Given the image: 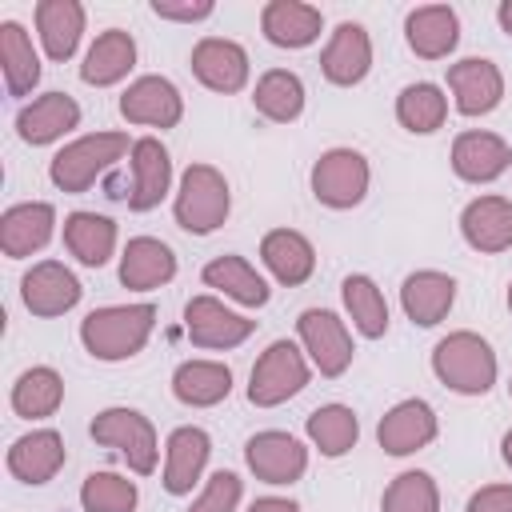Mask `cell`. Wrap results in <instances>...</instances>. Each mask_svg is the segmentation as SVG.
Segmentation results:
<instances>
[{
  "instance_id": "1",
  "label": "cell",
  "mask_w": 512,
  "mask_h": 512,
  "mask_svg": "<svg viewBox=\"0 0 512 512\" xmlns=\"http://www.w3.org/2000/svg\"><path fill=\"white\" fill-rule=\"evenodd\" d=\"M156 332V304L136 300V304H104L92 308L80 320V344L92 360L100 364H120L144 352V344Z\"/></svg>"
},
{
  "instance_id": "2",
  "label": "cell",
  "mask_w": 512,
  "mask_h": 512,
  "mask_svg": "<svg viewBox=\"0 0 512 512\" xmlns=\"http://www.w3.org/2000/svg\"><path fill=\"white\" fill-rule=\"evenodd\" d=\"M428 364H432V376L456 396H488L492 384L500 380L496 348L472 328H456V332L440 336L432 344Z\"/></svg>"
},
{
  "instance_id": "3",
  "label": "cell",
  "mask_w": 512,
  "mask_h": 512,
  "mask_svg": "<svg viewBox=\"0 0 512 512\" xmlns=\"http://www.w3.org/2000/svg\"><path fill=\"white\" fill-rule=\"evenodd\" d=\"M128 152H132L128 132H116V128L84 132V136L68 140V144L48 160V180H52L56 192L80 196V192H88L108 168H116Z\"/></svg>"
},
{
  "instance_id": "4",
  "label": "cell",
  "mask_w": 512,
  "mask_h": 512,
  "mask_svg": "<svg viewBox=\"0 0 512 512\" xmlns=\"http://www.w3.org/2000/svg\"><path fill=\"white\" fill-rule=\"evenodd\" d=\"M232 212V188L228 176L216 164H188L172 192V216L188 236H212Z\"/></svg>"
},
{
  "instance_id": "5",
  "label": "cell",
  "mask_w": 512,
  "mask_h": 512,
  "mask_svg": "<svg viewBox=\"0 0 512 512\" xmlns=\"http://www.w3.org/2000/svg\"><path fill=\"white\" fill-rule=\"evenodd\" d=\"M88 436L100 444V448H112L136 476H152L156 472V460H160V436H156V424L140 412V408H124V404H112V408H100L88 424Z\"/></svg>"
},
{
  "instance_id": "6",
  "label": "cell",
  "mask_w": 512,
  "mask_h": 512,
  "mask_svg": "<svg viewBox=\"0 0 512 512\" xmlns=\"http://www.w3.org/2000/svg\"><path fill=\"white\" fill-rule=\"evenodd\" d=\"M308 380H312V364H308L304 348L296 340H272L248 372V404L280 408L292 396H300L308 388Z\"/></svg>"
},
{
  "instance_id": "7",
  "label": "cell",
  "mask_w": 512,
  "mask_h": 512,
  "mask_svg": "<svg viewBox=\"0 0 512 512\" xmlns=\"http://www.w3.org/2000/svg\"><path fill=\"white\" fill-rule=\"evenodd\" d=\"M308 188L316 196V204L332 208V212H348L356 204H364L368 188H372V164L360 148H328L316 156L312 172H308Z\"/></svg>"
},
{
  "instance_id": "8",
  "label": "cell",
  "mask_w": 512,
  "mask_h": 512,
  "mask_svg": "<svg viewBox=\"0 0 512 512\" xmlns=\"http://www.w3.org/2000/svg\"><path fill=\"white\" fill-rule=\"evenodd\" d=\"M296 344L304 348L308 364L336 380L352 368V356H356V344H352V332H348V320L336 316L332 308H304L296 316Z\"/></svg>"
},
{
  "instance_id": "9",
  "label": "cell",
  "mask_w": 512,
  "mask_h": 512,
  "mask_svg": "<svg viewBox=\"0 0 512 512\" xmlns=\"http://www.w3.org/2000/svg\"><path fill=\"white\" fill-rule=\"evenodd\" d=\"M244 464L260 484L288 488L308 472V444L284 428H264L244 440Z\"/></svg>"
},
{
  "instance_id": "10",
  "label": "cell",
  "mask_w": 512,
  "mask_h": 512,
  "mask_svg": "<svg viewBox=\"0 0 512 512\" xmlns=\"http://www.w3.org/2000/svg\"><path fill=\"white\" fill-rule=\"evenodd\" d=\"M184 332L204 352H232L256 332V320H248L244 312L228 308L220 296L200 292V296H192L184 304Z\"/></svg>"
},
{
  "instance_id": "11",
  "label": "cell",
  "mask_w": 512,
  "mask_h": 512,
  "mask_svg": "<svg viewBox=\"0 0 512 512\" xmlns=\"http://www.w3.org/2000/svg\"><path fill=\"white\" fill-rule=\"evenodd\" d=\"M192 76L216 92V96H236L248 88V76H252V60L244 52V44L228 40V36H200L192 44Z\"/></svg>"
},
{
  "instance_id": "12",
  "label": "cell",
  "mask_w": 512,
  "mask_h": 512,
  "mask_svg": "<svg viewBox=\"0 0 512 512\" xmlns=\"http://www.w3.org/2000/svg\"><path fill=\"white\" fill-rule=\"evenodd\" d=\"M444 84L452 92V108L460 116H488L504 100V72L488 56H464L452 60L444 72Z\"/></svg>"
},
{
  "instance_id": "13",
  "label": "cell",
  "mask_w": 512,
  "mask_h": 512,
  "mask_svg": "<svg viewBox=\"0 0 512 512\" xmlns=\"http://www.w3.org/2000/svg\"><path fill=\"white\" fill-rule=\"evenodd\" d=\"M120 116L136 128H176L184 120V96L180 88L160 76V72H148V76H136L124 92H120Z\"/></svg>"
},
{
  "instance_id": "14",
  "label": "cell",
  "mask_w": 512,
  "mask_h": 512,
  "mask_svg": "<svg viewBox=\"0 0 512 512\" xmlns=\"http://www.w3.org/2000/svg\"><path fill=\"white\" fill-rule=\"evenodd\" d=\"M84 296V284L76 280V272L60 260H36L24 276H20V300L32 316L40 320H56L68 316Z\"/></svg>"
},
{
  "instance_id": "15",
  "label": "cell",
  "mask_w": 512,
  "mask_h": 512,
  "mask_svg": "<svg viewBox=\"0 0 512 512\" xmlns=\"http://www.w3.org/2000/svg\"><path fill=\"white\" fill-rule=\"evenodd\" d=\"M440 436V416L424 396H408L396 400L380 424H376V444L388 456H416L420 448H428Z\"/></svg>"
},
{
  "instance_id": "16",
  "label": "cell",
  "mask_w": 512,
  "mask_h": 512,
  "mask_svg": "<svg viewBox=\"0 0 512 512\" xmlns=\"http://www.w3.org/2000/svg\"><path fill=\"white\" fill-rule=\"evenodd\" d=\"M128 172H132V184H128V208L132 212H152L176 192L172 188V152L164 148L160 136L132 140Z\"/></svg>"
},
{
  "instance_id": "17",
  "label": "cell",
  "mask_w": 512,
  "mask_h": 512,
  "mask_svg": "<svg viewBox=\"0 0 512 512\" xmlns=\"http://www.w3.org/2000/svg\"><path fill=\"white\" fill-rule=\"evenodd\" d=\"M212 460V436L200 424H180L164 440V472L160 484L168 496H192L196 484H204Z\"/></svg>"
},
{
  "instance_id": "18",
  "label": "cell",
  "mask_w": 512,
  "mask_h": 512,
  "mask_svg": "<svg viewBox=\"0 0 512 512\" xmlns=\"http://www.w3.org/2000/svg\"><path fill=\"white\" fill-rule=\"evenodd\" d=\"M372 72V36L356 20H340L320 48V76L336 88H356Z\"/></svg>"
},
{
  "instance_id": "19",
  "label": "cell",
  "mask_w": 512,
  "mask_h": 512,
  "mask_svg": "<svg viewBox=\"0 0 512 512\" xmlns=\"http://www.w3.org/2000/svg\"><path fill=\"white\" fill-rule=\"evenodd\" d=\"M448 164L464 184H492L512 168V144L488 128H468L452 140Z\"/></svg>"
},
{
  "instance_id": "20",
  "label": "cell",
  "mask_w": 512,
  "mask_h": 512,
  "mask_svg": "<svg viewBox=\"0 0 512 512\" xmlns=\"http://www.w3.org/2000/svg\"><path fill=\"white\" fill-rule=\"evenodd\" d=\"M460 236L480 256L508 252L512 248V200L508 196H496V192L472 196L460 208Z\"/></svg>"
},
{
  "instance_id": "21",
  "label": "cell",
  "mask_w": 512,
  "mask_h": 512,
  "mask_svg": "<svg viewBox=\"0 0 512 512\" xmlns=\"http://www.w3.org/2000/svg\"><path fill=\"white\" fill-rule=\"evenodd\" d=\"M64 460H68V448H64V436L56 428H32V432L16 436L8 444V452H4L8 472L20 484H32V488L56 480V472L64 468Z\"/></svg>"
},
{
  "instance_id": "22",
  "label": "cell",
  "mask_w": 512,
  "mask_h": 512,
  "mask_svg": "<svg viewBox=\"0 0 512 512\" xmlns=\"http://www.w3.org/2000/svg\"><path fill=\"white\" fill-rule=\"evenodd\" d=\"M72 128H80V104L68 92H40L16 112V136L32 148L56 144Z\"/></svg>"
},
{
  "instance_id": "23",
  "label": "cell",
  "mask_w": 512,
  "mask_h": 512,
  "mask_svg": "<svg viewBox=\"0 0 512 512\" xmlns=\"http://www.w3.org/2000/svg\"><path fill=\"white\" fill-rule=\"evenodd\" d=\"M176 252L160 236H132L120 248V284L128 292H156L176 280Z\"/></svg>"
},
{
  "instance_id": "24",
  "label": "cell",
  "mask_w": 512,
  "mask_h": 512,
  "mask_svg": "<svg viewBox=\"0 0 512 512\" xmlns=\"http://www.w3.org/2000/svg\"><path fill=\"white\" fill-rule=\"evenodd\" d=\"M456 304V276L440 268H416L400 284V308L416 328H436Z\"/></svg>"
},
{
  "instance_id": "25",
  "label": "cell",
  "mask_w": 512,
  "mask_h": 512,
  "mask_svg": "<svg viewBox=\"0 0 512 512\" xmlns=\"http://www.w3.org/2000/svg\"><path fill=\"white\" fill-rule=\"evenodd\" d=\"M32 20H36V40L52 64H64L76 56L88 24V12L80 0H36Z\"/></svg>"
},
{
  "instance_id": "26",
  "label": "cell",
  "mask_w": 512,
  "mask_h": 512,
  "mask_svg": "<svg viewBox=\"0 0 512 512\" xmlns=\"http://www.w3.org/2000/svg\"><path fill=\"white\" fill-rule=\"evenodd\" d=\"M56 236V208L48 200H24L4 208L0 216V252L8 260H24L40 252Z\"/></svg>"
},
{
  "instance_id": "27",
  "label": "cell",
  "mask_w": 512,
  "mask_h": 512,
  "mask_svg": "<svg viewBox=\"0 0 512 512\" xmlns=\"http://www.w3.org/2000/svg\"><path fill=\"white\" fill-rule=\"evenodd\" d=\"M200 280L204 288L220 292L224 300L240 304V308H264L272 300V288L268 280L256 272V264L240 252H224V256H212L204 268H200Z\"/></svg>"
},
{
  "instance_id": "28",
  "label": "cell",
  "mask_w": 512,
  "mask_h": 512,
  "mask_svg": "<svg viewBox=\"0 0 512 512\" xmlns=\"http://www.w3.org/2000/svg\"><path fill=\"white\" fill-rule=\"evenodd\" d=\"M260 32H264L268 44L288 48V52H300V48H308V44L320 40L324 12L316 4H304V0H268L260 8Z\"/></svg>"
},
{
  "instance_id": "29",
  "label": "cell",
  "mask_w": 512,
  "mask_h": 512,
  "mask_svg": "<svg viewBox=\"0 0 512 512\" xmlns=\"http://www.w3.org/2000/svg\"><path fill=\"white\" fill-rule=\"evenodd\" d=\"M404 40L420 60H448L460 44V12L452 4H420L404 16Z\"/></svg>"
},
{
  "instance_id": "30",
  "label": "cell",
  "mask_w": 512,
  "mask_h": 512,
  "mask_svg": "<svg viewBox=\"0 0 512 512\" xmlns=\"http://www.w3.org/2000/svg\"><path fill=\"white\" fill-rule=\"evenodd\" d=\"M260 264L268 268V276L284 288H300L312 280L316 272V248L304 232L296 228H272L260 236Z\"/></svg>"
},
{
  "instance_id": "31",
  "label": "cell",
  "mask_w": 512,
  "mask_h": 512,
  "mask_svg": "<svg viewBox=\"0 0 512 512\" xmlns=\"http://www.w3.org/2000/svg\"><path fill=\"white\" fill-rule=\"evenodd\" d=\"M136 36L124 28H104L96 32V40L88 44L84 60H80V80L92 88H112L120 80H128V72L136 68Z\"/></svg>"
},
{
  "instance_id": "32",
  "label": "cell",
  "mask_w": 512,
  "mask_h": 512,
  "mask_svg": "<svg viewBox=\"0 0 512 512\" xmlns=\"http://www.w3.org/2000/svg\"><path fill=\"white\" fill-rule=\"evenodd\" d=\"M60 236H64L68 256L76 264H84V268H104L116 256V240H120L116 220L112 216H100V212H88V208L68 212Z\"/></svg>"
},
{
  "instance_id": "33",
  "label": "cell",
  "mask_w": 512,
  "mask_h": 512,
  "mask_svg": "<svg viewBox=\"0 0 512 512\" xmlns=\"http://www.w3.org/2000/svg\"><path fill=\"white\" fill-rule=\"evenodd\" d=\"M172 396L184 408H216L232 396V368L224 360H180L172 368Z\"/></svg>"
},
{
  "instance_id": "34",
  "label": "cell",
  "mask_w": 512,
  "mask_h": 512,
  "mask_svg": "<svg viewBox=\"0 0 512 512\" xmlns=\"http://www.w3.org/2000/svg\"><path fill=\"white\" fill-rule=\"evenodd\" d=\"M0 72L8 96H32L40 84V52L20 20H0Z\"/></svg>"
},
{
  "instance_id": "35",
  "label": "cell",
  "mask_w": 512,
  "mask_h": 512,
  "mask_svg": "<svg viewBox=\"0 0 512 512\" xmlns=\"http://www.w3.org/2000/svg\"><path fill=\"white\" fill-rule=\"evenodd\" d=\"M340 304L344 316L352 320V332H360L364 340L388 336V300L368 272H348L340 280Z\"/></svg>"
},
{
  "instance_id": "36",
  "label": "cell",
  "mask_w": 512,
  "mask_h": 512,
  "mask_svg": "<svg viewBox=\"0 0 512 512\" xmlns=\"http://www.w3.org/2000/svg\"><path fill=\"white\" fill-rule=\"evenodd\" d=\"M8 404H12V412L20 420H32V424L36 420H48L64 404V376L52 364H32V368H24L16 376Z\"/></svg>"
},
{
  "instance_id": "37",
  "label": "cell",
  "mask_w": 512,
  "mask_h": 512,
  "mask_svg": "<svg viewBox=\"0 0 512 512\" xmlns=\"http://www.w3.org/2000/svg\"><path fill=\"white\" fill-rule=\"evenodd\" d=\"M304 436L308 444L324 456V460H340L356 448L360 440V416L348 408V404H320L304 416Z\"/></svg>"
},
{
  "instance_id": "38",
  "label": "cell",
  "mask_w": 512,
  "mask_h": 512,
  "mask_svg": "<svg viewBox=\"0 0 512 512\" xmlns=\"http://www.w3.org/2000/svg\"><path fill=\"white\" fill-rule=\"evenodd\" d=\"M304 80L292 68H268L252 84V108L272 124H292L304 116Z\"/></svg>"
},
{
  "instance_id": "39",
  "label": "cell",
  "mask_w": 512,
  "mask_h": 512,
  "mask_svg": "<svg viewBox=\"0 0 512 512\" xmlns=\"http://www.w3.org/2000/svg\"><path fill=\"white\" fill-rule=\"evenodd\" d=\"M448 120V92L432 80H412L396 92V124L412 136H432Z\"/></svg>"
},
{
  "instance_id": "40",
  "label": "cell",
  "mask_w": 512,
  "mask_h": 512,
  "mask_svg": "<svg viewBox=\"0 0 512 512\" xmlns=\"http://www.w3.org/2000/svg\"><path fill=\"white\" fill-rule=\"evenodd\" d=\"M380 512H440V484L424 468H404L380 492Z\"/></svg>"
},
{
  "instance_id": "41",
  "label": "cell",
  "mask_w": 512,
  "mask_h": 512,
  "mask_svg": "<svg viewBox=\"0 0 512 512\" xmlns=\"http://www.w3.org/2000/svg\"><path fill=\"white\" fill-rule=\"evenodd\" d=\"M140 504V488L136 480L120 476V472H88L80 484V508L84 512H136Z\"/></svg>"
},
{
  "instance_id": "42",
  "label": "cell",
  "mask_w": 512,
  "mask_h": 512,
  "mask_svg": "<svg viewBox=\"0 0 512 512\" xmlns=\"http://www.w3.org/2000/svg\"><path fill=\"white\" fill-rule=\"evenodd\" d=\"M240 500H244V480L232 468H216L184 512H240Z\"/></svg>"
},
{
  "instance_id": "43",
  "label": "cell",
  "mask_w": 512,
  "mask_h": 512,
  "mask_svg": "<svg viewBox=\"0 0 512 512\" xmlns=\"http://www.w3.org/2000/svg\"><path fill=\"white\" fill-rule=\"evenodd\" d=\"M148 8L156 20H168V24H200L216 12L212 0H152Z\"/></svg>"
},
{
  "instance_id": "44",
  "label": "cell",
  "mask_w": 512,
  "mask_h": 512,
  "mask_svg": "<svg viewBox=\"0 0 512 512\" xmlns=\"http://www.w3.org/2000/svg\"><path fill=\"white\" fill-rule=\"evenodd\" d=\"M464 512H512V484H484L468 496Z\"/></svg>"
},
{
  "instance_id": "45",
  "label": "cell",
  "mask_w": 512,
  "mask_h": 512,
  "mask_svg": "<svg viewBox=\"0 0 512 512\" xmlns=\"http://www.w3.org/2000/svg\"><path fill=\"white\" fill-rule=\"evenodd\" d=\"M244 512H300V504L288 496H256Z\"/></svg>"
},
{
  "instance_id": "46",
  "label": "cell",
  "mask_w": 512,
  "mask_h": 512,
  "mask_svg": "<svg viewBox=\"0 0 512 512\" xmlns=\"http://www.w3.org/2000/svg\"><path fill=\"white\" fill-rule=\"evenodd\" d=\"M496 24H500L504 36H512V0H500L496 4Z\"/></svg>"
},
{
  "instance_id": "47",
  "label": "cell",
  "mask_w": 512,
  "mask_h": 512,
  "mask_svg": "<svg viewBox=\"0 0 512 512\" xmlns=\"http://www.w3.org/2000/svg\"><path fill=\"white\" fill-rule=\"evenodd\" d=\"M500 460H504V464L512 468V428H508V432L500 436Z\"/></svg>"
},
{
  "instance_id": "48",
  "label": "cell",
  "mask_w": 512,
  "mask_h": 512,
  "mask_svg": "<svg viewBox=\"0 0 512 512\" xmlns=\"http://www.w3.org/2000/svg\"><path fill=\"white\" fill-rule=\"evenodd\" d=\"M504 300H508V312H512V280H508V296Z\"/></svg>"
},
{
  "instance_id": "49",
  "label": "cell",
  "mask_w": 512,
  "mask_h": 512,
  "mask_svg": "<svg viewBox=\"0 0 512 512\" xmlns=\"http://www.w3.org/2000/svg\"><path fill=\"white\" fill-rule=\"evenodd\" d=\"M508 396H512V376H508Z\"/></svg>"
}]
</instances>
